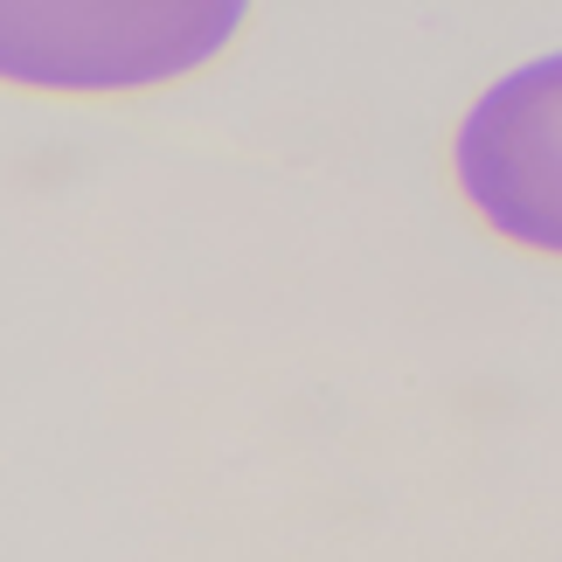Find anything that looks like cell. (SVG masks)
Instances as JSON below:
<instances>
[{
	"label": "cell",
	"mask_w": 562,
	"mask_h": 562,
	"mask_svg": "<svg viewBox=\"0 0 562 562\" xmlns=\"http://www.w3.org/2000/svg\"><path fill=\"white\" fill-rule=\"evenodd\" d=\"M257 0H0V83L49 98H139L202 77Z\"/></svg>",
	"instance_id": "obj_1"
},
{
	"label": "cell",
	"mask_w": 562,
	"mask_h": 562,
	"mask_svg": "<svg viewBox=\"0 0 562 562\" xmlns=\"http://www.w3.org/2000/svg\"><path fill=\"white\" fill-rule=\"evenodd\" d=\"M465 209L514 250L562 257V49L493 77L451 133Z\"/></svg>",
	"instance_id": "obj_2"
}]
</instances>
